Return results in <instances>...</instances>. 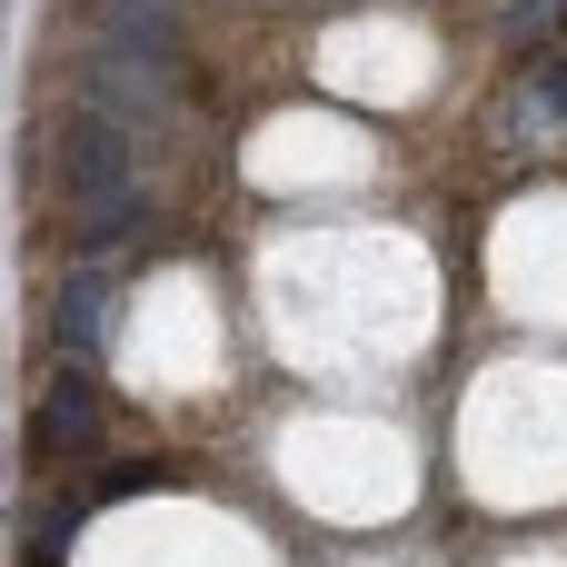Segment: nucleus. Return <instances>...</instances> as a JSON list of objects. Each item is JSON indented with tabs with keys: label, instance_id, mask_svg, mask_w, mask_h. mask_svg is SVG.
<instances>
[{
	"label": "nucleus",
	"instance_id": "nucleus-1",
	"mask_svg": "<svg viewBox=\"0 0 567 567\" xmlns=\"http://www.w3.org/2000/svg\"><path fill=\"white\" fill-rule=\"evenodd\" d=\"M60 179H70V219H80L90 249H100V239H130V229L150 219L140 169H130V140H120L110 110H80V120H70V140H60Z\"/></svg>",
	"mask_w": 567,
	"mask_h": 567
},
{
	"label": "nucleus",
	"instance_id": "nucleus-2",
	"mask_svg": "<svg viewBox=\"0 0 567 567\" xmlns=\"http://www.w3.org/2000/svg\"><path fill=\"white\" fill-rule=\"evenodd\" d=\"M110 309H120V269L80 259V269L60 279V359H70V369H90V359L110 349Z\"/></svg>",
	"mask_w": 567,
	"mask_h": 567
},
{
	"label": "nucleus",
	"instance_id": "nucleus-4",
	"mask_svg": "<svg viewBox=\"0 0 567 567\" xmlns=\"http://www.w3.org/2000/svg\"><path fill=\"white\" fill-rule=\"evenodd\" d=\"M30 439H40L50 458H60V449H90V439H100V389H90V379L70 369V379H60L50 399H40V429H30Z\"/></svg>",
	"mask_w": 567,
	"mask_h": 567
},
{
	"label": "nucleus",
	"instance_id": "nucleus-3",
	"mask_svg": "<svg viewBox=\"0 0 567 567\" xmlns=\"http://www.w3.org/2000/svg\"><path fill=\"white\" fill-rule=\"evenodd\" d=\"M498 130H508L518 150H528V140H558V130H567V60H538V70H518V80H508Z\"/></svg>",
	"mask_w": 567,
	"mask_h": 567
}]
</instances>
